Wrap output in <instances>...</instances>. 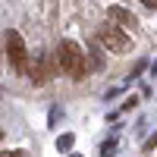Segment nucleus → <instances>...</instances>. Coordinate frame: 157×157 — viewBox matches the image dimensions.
<instances>
[{"instance_id":"1","label":"nucleus","mask_w":157,"mask_h":157,"mask_svg":"<svg viewBox=\"0 0 157 157\" xmlns=\"http://www.w3.org/2000/svg\"><path fill=\"white\" fill-rule=\"evenodd\" d=\"M57 66L63 75L75 78V82H82L85 72H88V60H85V50L78 47L75 41H60L57 47Z\"/></svg>"},{"instance_id":"2","label":"nucleus","mask_w":157,"mask_h":157,"mask_svg":"<svg viewBox=\"0 0 157 157\" xmlns=\"http://www.w3.org/2000/svg\"><path fill=\"white\" fill-rule=\"evenodd\" d=\"M3 44H6V57L13 63V69H16L19 75H29V50H25V41L19 32H6L3 35Z\"/></svg>"},{"instance_id":"3","label":"nucleus","mask_w":157,"mask_h":157,"mask_svg":"<svg viewBox=\"0 0 157 157\" xmlns=\"http://www.w3.org/2000/svg\"><path fill=\"white\" fill-rule=\"evenodd\" d=\"M98 41L107 50H113V54H129V50H132V38H129L123 29H116L113 22H107V25L98 29Z\"/></svg>"},{"instance_id":"4","label":"nucleus","mask_w":157,"mask_h":157,"mask_svg":"<svg viewBox=\"0 0 157 157\" xmlns=\"http://www.w3.org/2000/svg\"><path fill=\"white\" fill-rule=\"evenodd\" d=\"M29 75H32V82H35V85H47L50 78H54V69H50V63H47L44 54H38V60L29 63Z\"/></svg>"},{"instance_id":"5","label":"nucleus","mask_w":157,"mask_h":157,"mask_svg":"<svg viewBox=\"0 0 157 157\" xmlns=\"http://www.w3.org/2000/svg\"><path fill=\"white\" fill-rule=\"evenodd\" d=\"M107 16H110V22L116 25V29H123V32H135V29H138V19H135L129 10H123V6H110Z\"/></svg>"},{"instance_id":"6","label":"nucleus","mask_w":157,"mask_h":157,"mask_svg":"<svg viewBox=\"0 0 157 157\" xmlns=\"http://www.w3.org/2000/svg\"><path fill=\"white\" fill-rule=\"evenodd\" d=\"M88 57H91V69H104V50L98 44H88Z\"/></svg>"},{"instance_id":"7","label":"nucleus","mask_w":157,"mask_h":157,"mask_svg":"<svg viewBox=\"0 0 157 157\" xmlns=\"http://www.w3.org/2000/svg\"><path fill=\"white\" fill-rule=\"evenodd\" d=\"M72 145H75V135H69V132H66V135H60V138H57V148H60V151H69Z\"/></svg>"},{"instance_id":"8","label":"nucleus","mask_w":157,"mask_h":157,"mask_svg":"<svg viewBox=\"0 0 157 157\" xmlns=\"http://www.w3.org/2000/svg\"><path fill=\"white\" fill-rule=\"evenodd\" d=\"M116 154V138L113 141H104V145H101V157H113Z\"/></svg>"},{"instance_id":"9","label":"nucleus","mask_w":157,"mask_h":157,"mask_svg":"<svg viewBox=\"0 0 157 157\" xmlns=\"http://www.w3.org/2000/svg\"><path fill=\"white\" fill-rule=\"evenodd\" d=\"M0 157H29L25 151H0Z\"/></svg>"},{"instance_id":"10","label":"nucleus","mask_w":157,"mask_h":157,"mask_svg":"<svg viewBox=\"0 0 157 157\" xmlns=\"http://www.w3.org/2000/svg\"><path fill=\"white\" fill-rule=\"evenodd\" d=\"M145 66H148V63H145V60H138V66L132 69V75H141V72H145Z\"/></svg>"},{"instance_id":"11","label":"nucleus","mask_w":157,"mask_h":157,"mask_svg":"<svg viewBox=\"0 0 157 157\" xmlns=\"http://www.w3.org/2000/svg\"><path fill=\"white\" fill-rule=\"evenodd\" d=\"M154 148H157V135H154V138L148 141V145H145V151H154Z\"/></svg>"},{"instance_id":"12","label":"nucleus","mask_w":157,"mask_h":157,"mask_svg":"<svg viewBox=\"0 0 157 157\" xmlns=\"http://www.w3.org/2000/svg\"><path fill=\"white\" fill-rule=\"evenodd\" d=\"M141 3H145L148 10H157V0H141Z\"/></svg>"},{"instance_id":"13","label":"nucleus","mask_w":157,"mask_h":157,"mask_svg":"<svg viewBox=\"0 0 157 157\" xmlns=\"http://www.w3.org/2000/svg\"><path fill=\"white\" fill-rule=\"evenodd\" d=\"M0 141H3V129H0Z\"/></svg>"},{"instance_id":"14","label":"nucleus","mask_w":157,"mask_h":157,"mask_svg":"<svg viewBox=\"0 0 157 157\" xmlns=\"http://www.w3.org/2000/svg\"><path fill=\"white\" fill-rule=\"evenodd\" d=\"M72 157H82V154H72Z\"/></svg>"}]
</instances>
